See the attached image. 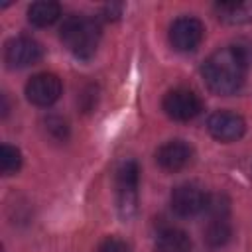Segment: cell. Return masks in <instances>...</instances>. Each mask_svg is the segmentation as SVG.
Returning a JSON list of instances; mask_svg holds the SVG:
<instances>
[{
    "mask_svg": "<svg viewBox=\"0 0 252 252\" xmlns=\"http://www.w3.org/2000/svg\"><path fill=\"white\" fill-rule=\"evenodd\" d=\"M248 57L240 47H220L203 63V79L217 94H234L246 79Z\"/></svg>",
    "mask_w": 252,
    "mask_h": 252,
    "instance_id": "1",
    "label": "cell"
},
{
    "mask_svg": "<svg viewBox=\"0 0 252 252\" xmlns=\"http://www.w3.org/2000/svg\"><path fill=\"white\" fill-rule=\"evenodd\" d=\"M63 45L79 59H91L100 41V24L91 16H69L61 26Z\"/></svg>",
    "mask_w": 252,
    "mask_h": 252,
    "instance_id": "2",
    "label": "cell"
},
{
    "mask_svg": "<svg viewBox=\"0 0 252 252\" xmlns=\"http://www.w3.org/2000/svg\"><path fill=\"white\" fill-rule=\"evenodd\" d=\"M116 201L118 211L124 219L132 217L138 209V183H140V167L134 159H126L116 169Z\"/></svg>",
    "mask_w": 252,
    "mask_h": 252,
    "instance_id": "3",
    "label": "cell"
},
{
    "mask_svg": "<svg viewBox=\"0 0 252 252\" xmlns=\"http://www.w3.org/2000/svg\"><path fill=\"white\" fill-rule=\"evenodd\" d=\"M161 106H163V110L169 118L185 122V120H193L195 116L201 114L203 100L195 91L179 87V89H171V91L165 93V96L161 100Z\"/></svg>",
    "mask_w": 252,
    "mask_h": 252,
    "instance_id": "4",
    "label": "cell"
},
{
    "mask_svg": "<svg viewBox=\"0 0 252 252\" xmlns=\"http://www.w3.org/2000/svg\"><path fill=\"white\" fill-rule=\"evenodd\" d=\"M205 28L201 20L193 16H181L177 18L169 28V43L177 51H193L203 41Z\"/></svg>",
    "mask_w": 252,
    "mask_h": 252,
    "instance_id": "5",
    "label": "cell"
},
{
    "mask_svg": "<svg viewBox=\"0 0 252 252\" xmlns=\"http://www.w3.org/2000/svg\"><path fill=\"white\" fill-rule=\"evenodd\" d=\"M41 55H43L41 45L28 35L12 37L10 41H6V47H4V59L12 69H24V67L35 65L41 59Z\"/></svg>",
    "mask_w": 252,
    "mask_h": 252,
    "instance_id": "6",
    "label": "cell"
},
{
    "mask_svg": "<svg viewBox=\"0 0 252 252\" xmlns=\"http://www.w3.org/2000/svg\"><path fill=\"white\" fill-rule=\"evenodd\" d=\"M63 91L61 79L53 73H37L26 83V96L35 106H51Z\"/></svg>",
    "mask_w": 252,
    "mask_h": 252,
    "instance_id": "7",
    "label": "cell"
},
{
    "mask_svg": "<svg viewBox=\"0 0 252 252\" xmlns=\"http://www.w3.org/2000/svg\"><path fill=\"white\" fill-rule=\"evenodd\" d=\"M209 134L219 142H236L246 130V122L240 114L230 110H219L207 120Z\"/></svg>",
    "mask_w": 252,
    "mask_h": 252,
    "instance_id": "8",
    "label": "cell"
},
{
    "mask_svg": "<svg viewBox=\"0 0 252 252\" xmlns=\"http://www.w3.org/2000/svg\"><path fill=\"white\" fill-rule=\"evenodd\" d=\"M207 195L195 183H181L171 193V209L179 217H195L205 211Z\"/></svg>",
    "mask_w": 252,
    "mask_h": 252,
    "instance_id": "9",
    "label": "cell"
},
{
    "mask_svg": "<svg viewBox=\"0 0 252 252\" xmlns=\"http://www.w3.org/2000/svg\"><path fill=\"white\" fill-rule=\"evenodd\" d=\"M193 159V150L183 140H171L158 148L156 161L165 171H181Z\"/></svg>",
    "mask_w": 252,
    "mask_h": 252,
    "instance_id": "10",
    "label": "cell"
},
{
    "mask_svg": "<svg viewBox=\"0 0 252 252\" xmlns=\"http://www.w3.org/2000/svg\"><path fill=\"white\" fill-rule=\"evenodd\" d=\"M215 12L224 24L240 26L252 22V2H220L215 4Z\"/></svg>",
    "mask_w": 252,
    "mask_h": 252,
    "instance_id": "11",
    "label": "cell"
},
{
    "mask_svg": "<svg viewBox=\"0 0 252 252\" xmlns=\"http://www.w3.org/2000/svg\"><path fill=\"white\" fill-rule=\"evenodd\" d=\"M59 16H61V6L53 0H39L28 8V20L35 28H47L55 24Z\"/></svg>",
    "mask_w": 252,
    "mask_h": 252,
    "instance_id": "12",
    "label": "cell"
},
{
    "mask_svg": "<svg viewBox=\"0 0 252 252\" xmlns=\"http://www.w3.org/2000/svg\"><path fill=\"white\" fill-rule=\"evenodd\" d=\"M156 252H191V240L179 228H165L158 234Z\"/></svg>",
    "mask_w": 252,
    "mask_h": 252,
    "instance_id": "13",
    "label": "cell"
},
{
    "mask_svg": "<svg viewBox=\"0 0 252 252\" xmlns=\"http://www.w3.org/2000/svg\"><path fill=\"white\" fill-rule=\"evenodd\" d=\"M232 236V228L228 224L226 219H211V222L207 224L205 230V240L209 242V246H224Z\"/></svg>",
    "mask_w": 252,
    "mask_h": 252,
    "instance_id": "14",
    "label": "cell"
},
{
    "mask_svg": "<svg viewBox=\"0 0 252 252\" xmlns=\"http://www.w3.org/2000/svg\"><path fill=\"white\" fill-rule=\"evenodd\" d=\"M20 165H22V154H20V150L14 148V146L4 144L0 148V171L4 175H12V173H16L20 169Z\"/></svg>",
    "mask_w": 252,
    "mask_h": 252,
    "instance_id": "15",
    "label": "cell"
},
{
    "mask_svg": "<svg viewBox=\"0 0 252 252\" xmlns=\"http://www.w3.org/2000/svg\"><path fill=\"white\" fill-rule=\"evenodd\" d=\"M205 211L211 215V219H226L230 211V201L224 195H207Z\"/></svg>",
    "mask_w": 252,
    "mask_h": 252,
    "instance_id": "16",
    "label": "cell"
},
{
    "mask_svg": "<svg viewBox=\"0 0 252 252\" xmlns=\"http://www.w3.org/2000/svg\"><path fill=\"white\" fill-rule=\"evenodd\" d=\"M45 124H47V132L53 136V138H57V140H63V138H67V122L63 120V118H59V116H49L47 120H45Z\"/></svg>",
    "mask_w": 252,
    "mask_h": 252,
    "instance_id": "17",
    "label": "cell"
},
{
    "mask_svg": "<svg viewBox=\"0 0 252 252\" xmlns=\"http://www.w3.org/2000/svg\"><path fill=\"white\" fill-rule=\"evenodd\" d=\"M96 252H130V246L116 236H108L98 244Z\"/></svg>",
    "mask_w": 252,
    "mask_h": 252,
    "instance_id": "18",
    "label": "cell"
},
{
    "mask_svg": "<svg viewBox=\"0 0 252 252\" xmlns=\"http://www.w3.org/2000/svg\"><path fill=\"white\" fill-rule=\"evenodd\" d=\"M122 14V4H108L104 6V18L106 20H116Z\"/></svg>",
    "mask_w": 252,
    "mask_h": 252,
    "instance_id": "19",
    "label": "cell"
}]
</instances>
